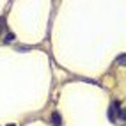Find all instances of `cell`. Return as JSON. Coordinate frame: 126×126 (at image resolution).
<instances>
[{"label": "cell", "instance_id": "cell-3", "mask_svg": "<svg viewBox=\"0 0 126 126\" xmlns=\"http://www.w3.org/2000/svg\"><path fill=\"white\" fill-rule=\"evenodd\" d=\"M117 64H123V66H126V55L117 57Z\"/></svg>", "mask_w": 126, "mask_h": 126}, {"label": "cell", "instance_id": "cell-4", "mask_svg": "<svg viewBox=\"0 0 126 126\" xmlns=\"http://www.w3.org/2000/svg\"><path fill=\"white\" fill-rule=\"evenodd\" d=\"M119 117L123 121H126V108H123V110H119Z\"/></svg>", "mask_w": 126, "mask_h": 126}, {"label": "cell", "instance_id": "cell-7", "mask_svg": "<svg viewBox=\"0 0 126 126\" xmlns=\"http://www.w3.org/2000/svg\"><path fill=\"white\" fill-rule=\"evenodd\" d=\"M7 126H14V124H7Z\"/></svg>", "mask_w": 126, "mask_h": 126}, {"label": "cell", "instance_id": "cell-6", "mask_svg": "<svg viewBox=\"0 0 126 126\" xmlns=\"http://www.w3.org/2000/svg\"><path fill=\"white\" fill-rule=\"evenodd\" d=\"M2 25H4V20H2V21H0V32H2V30H4V27H2Z\"/></svg>", "mask_w": 126, "mask_h": 126}, {"label": "cell", "instance_id": "cell-5", "mask_svg": "<svg viewBox=\"0 0 126 126\" xmlns=\"http://www.w3.org/2000/svg\"><path fill=\"white\" fill-rule=\"evenodd\" d=\"M13 39H14V34H7L5 36V43H13Z\"/></svg>", "mask_w": 126, "mask_h": 126}, {"label": "cell", "instance_id": "cell-2", "mask_svg": "<svg viewBox=\"0 0 126 126\" xmlns=\"http://www.w3.org/2000/svg\"><path fill=\"white\" fill-rule=\"evenodd\" d=\"M52 123H53L55 126H61V124H62V117H61V114H59V112H53V114H52Z\"/></svg>", "mask_w": 126, "mask_h": 126}, {"label": "cell", "instance_id": "cell-1", "mask_svg": "<svg viewBox=\"0 0 126 126\" xmlns=\"http://www.w3.org/2000/svg\"><path fill=\"white\" fill-rule=\"evenodd\" d=\"M119 115V101H114L108 108V121L110 123H115V117Z\"/></svg>", "mask_w": 126, "mask_h": 126}]
</instances>
